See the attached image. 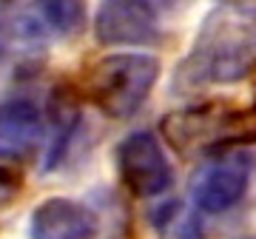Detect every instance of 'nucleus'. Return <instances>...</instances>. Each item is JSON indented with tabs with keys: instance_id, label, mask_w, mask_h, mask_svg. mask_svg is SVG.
<instances>
[{
	"instance_id": "obj_1",
	"label": "nucleus",
	"mask_w": 256,
	"mask_h": 239,
	"mask_svg": "<svg viewBox=\"0 0 256 239\" xmlns=\"http://www.w3.org/2000/svg\"><path fill=\"white\" fill-rule=\"evenodd\" d=\"M256 68V9L220 6L202 20L174 74L180 92H196L205 86H230L245 80Z\"/></svg>"
},
{
	"instance_id": "obj_2",
	"label": "nucleus",
	"mask_w": 256,
	"mask_h": 239,
	"mask_svg": "<svg viewBox=\"0 0 256 239\" xmlns=\"http://www.w3.org/2000/svg\"><path fill=\"white\" fill-rule=\"evenodd\" d=\"M162 137L182 154H208L236 142H256V106L202 102L171 111L160 122Z\"/></svg>"
},
{
	"instance_id": "obj_3",
	"label": "nucleus",
	"mask_w": 256,
	"mask_h": 239,
	"mask_svg": "<svg viewBox=\"0 0 256 239\" xmlns=\"http://www.w3.org/2000/svg\"><path fill=\"white\" fill-rule=\"evenodd\" d=\"M160 80V60L151 54H108L86 74V92L102 114L126 120L142 108Z\"/></svg>"
},
{
	"instance_id": "obj_4",
	"label": "nucleus",
	"mask_w": 256,
	"mask_h": 239,
	"mask_svg": "<svg viewBox=\"0 0 256 239\" xmlns=\"http://www.w3.org/2000/svg\"><path fill=\"white\" fill-rule=\"evenodd\" d=\"M117 171L134 196H160L174 185V168L151 131H134L120 142Z\"/></svg>"
},
{
	"instance_id": "obj_5",
	"label": "nucleus",
	"mask_w": 256,
	"mask_h": 239,
	"mask_svg": "<svg viewBox=\"0 0 256 239\" xmlns=\"http://www.w3.org/2000/svg\"><path fill=\"white\" fill-rule=\"evenodd\" d=\"M94 37L102 46H148L160 37V20L146 0H106L94 18Z\"/></svg>"
},
{
	"instance_id": "obj_6",
	"label": "nucleus",
	"mask_w": 256,
	"mask_h": 239,
	"mask_svg": "<svg viewBox=\"0 0 256 239\" xmlns=\"http://www.w3.org/2000/svg\"><path fill=\"white\" fill-rule=\"evenodd\" d=\"M248 162L245 156H220L202 162L191 176V200L200 211L222 214L245 196Z\"/></svg>"
},
{
	"instance_id": "obj_7",
	"label": "nucleus",
	"mask_w": 256,
	"mask_h": 239,
	"mask_svg": "<svg viewBox=\"0 0 256 239\" xmlns=\"http://www.w3.org/2000/svg\"><path fill=\"white\" fill-rule=\"evenodd\" d=\"M43 114L28 100L0 102V174L34 156L43 140Z\"/></svg>"
},
{
	"instance_id": "obj_8",
	"label": "nucleus",
	"mask_w": 256,
	"mask_h": 239,
	"mask_svg": "<svg viewBox=\"0 0 256 239\" xmlns=\"http://www.w3.org/2000/svg\"><path fill=\"white\" fill-rule=\"evenodd\" d=\"M100 222L92 208L66 196H48L28 216L32 239H94Z\"/></svg>"
},
{
	"instance_id": "obj_9",
	"label": "nucleus",
	"mask_w": 256,
	"mask_h": 239,
	"mask_svg": "<svg viewBox=\"0 0 256 239\" xmlns=\"http://www.w3.org/2000/svg\"><path fill=\"white\" fill-rule=\"evenodd\" d=\"M88 0H32L28 12L20 18L18 32L28 40L63 37L72 40L86 28Z\"/></svg>"
},
{
	"instance_id": "obj_10",
	"label": "nucleus",
	"mask_w": 256,
	"mask_h": 239,
	"mask_svg": "<svg viewBox=\"0 0 256 239\" xmlns=\"http://www.w3.org/2000/svg\"><path fill=\"white\" fill-rule=\"evenodd\" d=\"M156 228L162 239H200L196 222L180 202H168L156 208Z\"/></svg>"
},
{
	"instance_id": "obj_11",
	"label": "nucleus",
	"mask_w": 256,
	"mask_h": 239,
	"mask_svg": "<svg viewBox=\"0 0 256 239\" xmlns=\"http://www.w3.org/2000/svg\"><path fill=\"white\" fill-rule=\"evenodd\" d=\"M222 3H225V6H236L239 0H222Z\"/></svg>"
},
{
	"instance_id": "obj_12",
	"label": "nucleus",
	"mask_w": 256,
	"mask_h": 239,
	"mask_svg": "<svg viewBox=\"0 0 256 239\" xmlns=\"http://www.w3.org/2000/svg\"><path fill=\"white\" fill-rule=\"evenodd\" d=\"M239 239H256V236H239Z\"/></svg>"
}]
</instances>
